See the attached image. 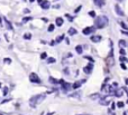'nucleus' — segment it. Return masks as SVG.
<instances>
[{
    "mask_svg": "<svg viewBox=\"0 0 128 115\" xmlns=\"http://www.w3.org/2000/svg\"><path fill=\"white\" fill-rule=\"evenodd\" d=\"M63 18H62V17H57V18L55 19V25L57 27H61L62 25H63Z\"/></svg>",
    "mask_w": 128,
    "mask_h": 115,
    "instance_id": "nucleus-12",
    "label": "nucleus"
},
{
    "mask_svg": "<svg viewBox=\"0 0 128 115\" xmlns=\"http://www.w3.org/2000/svg\"><path fill=\"white\" fill-rule=\"evenodd\" d=\"M115 10H116V13H117L118 16H120V17H124V16H125V12H124L123 9L119 7V5H116V6H115Z\"/></svg>",
    "mask_w": 128,
    "mask_h": 115,
    "instance_id": "nucleus-8",
    "label": "nucleus"
},
{
    "mask_svg": "<svg viewBox=\"0 0 128 115\" xmlns=\"http://www.w3.org/2000/svg\"><path fill=\"white\" fill-rule=\"evenodd\" d=\"M120 67L123 68L124 71H126V69H127V67H126V65H125V63H121V64H120Z\"/></svg>",
    "mask_w": 128,
    "mask_h": 115,
    "instance_id": "nucleus-35",
    "label": "nucleus"
},
{
    "mask_svg": "<svg viewBox=\"0 0 128 115\" xmlns=\"http://www.w3.org/2000/svg\"><path fill=\"white\" fill-rule=\"evenodd\" d=\"M118 1H119V2H124V1H125V0H118Z\"/></svg>",
    "mask_w": 128,
    "mask_h": 115,
    "instance_id": "nucleus-44",
    "label": "nucleus"
},
{
    "mask_svg": "<svg viewBox=\"0 0 128 115\" xmlns=\"http://www.w3.org/2000/svg\"><path fill=\"white\" fill-rule=\"evenodd\" d=\"M53 8H54V9H59V8H60V5H54Z\"/></svg>",
    "mask_w": 128,
    "mask_h": 115,
    "instance_id": "nucleus-40",
    "label": "nucleus"
},
{
    "mask_svg": "<svg viewBox=\"0 0 128 115\" xmlns=\"http://www.w3.org/2000/svg\"><path fill=\"white\" fill-rule=\"evenodd\" d=\"M119 60L121 62V63H126V62H128V59L125 57V56H121V57L119 58Z\"/></svg>",
    "mask_w": 128,
    "mask_h": 115,
    "instance_id": "nucleus-26",
    "label": "nucleus"
},
{
    "mask_svg": "<svg viewBox=\"0 0 128 115\" xmlns=\"http://www.w3.org/2000/svg\"><path fill=\"white\" fill-rule=\"evenodd\" d=\"M84 58H85V59H88V60H90L91 63H93V62H94V60H93V58H92V57H90V56H84Z\"/></svg>",
    "mask_w": 128,
    "mask_h": 115,
    "instance_id": "nucleus-33",
    "label": "nucleus"
},
{
    "mask_svg": "<svg viewBox=\"0 0 128 115\" xmlns=\"http://www.w3.org/2000/svg\"><path fill=\"white\" fill-rule=\"evenodd\" d=\"M3 96H6V95L8 94V87H3Z\"/></svg>",
    "mask_w": 128,
    "mask_h": 115,
    "instance_id": "nucleus-31",
    "label": "nucleus"
},
{
    "mask_svg": "<svg viewBox=\"0 0 128 115\" xmlns=\"http://www.w3.org/2000/svg\"><path fill=\"white\" fill-rule=\"evenodd\" d=\"M64 74H66V75H69V68H64Z\"/></svg>",
    "mask_w": 128,
    "mask_h": 115,
    "instance_id": "nucleus-38",
    "label": "nucleus"
},
{
    "mask_svg": "<svg viewBox=\"0 0 128 115\" xmlns=\"http://www.w3.org/2000/svg\"><path fill=\"white\" fill-rule=\"evenodd\" d=\"M24 1H26V0H24Z\"/></svg>",
    "mask_w": 128,
    "mask_h": 115,
    "instance_id": "nucleus-48",
    "label": "nucleus"
},
{
    "mask_svg": "<svg viewBox=\"0 0 128 115\" xmlns=\"http://www.w3.org/2000/svg\"><path fill=\"white\" fill-rule=\"evenodd\" d=\"M54 29H55V25H50V26H48V31L50 32H52Z\"/></svg>",
    "mask_w": 128,
    "mask_h": 115,
    "instance_id": "nucleus-24",
    "label": "nucleus"
},
{
    "mask_svg": "<svg viewBox=\"0 0 128 115\" xmlns=\"http://www.w3.org/2000/svg\"><path fill=\"white\" fill-rule=\"evenodd\" d=\"M89 97H90L91 99H98V98H100L101 96H100V94H99V93H94V94H91Z\"/></svg>",
    "mask_w": 128,
    "mask_h": 115,
    "instance_id": "nucleus-16",
    "label": "nucleus"
},
{
    "mask_svg": "<svg viewBox=\"0 0 128 115\" xmlns=\"http://www.w3.org/2000/svg\"><path fill=\"white\" fill-rule=\"evenodd\" d=\"M124 106H125V103L124 102H118L117 103V107H119V108H123Z\"/></svg>",
    "mask_w": 128,
    "mask_h": 115,
    "instance_id": "nucleus-25",
    "label": "nucleus"
},
{
    "mask_svg": "<svg viewBox=\"0 0 128 115\" xmlns=\"http://www.w3.org/2000/svg\"><path fill=\"white\" fill-rule=\"evenodd\" d=\"M114 95H115L116 97H121L123 96V89H115Z\"/></svg>",
    "mask_w": 128,
    "mask_h": 115,
    "instance_id": "nucleus-13",
    "label": "nucleus"
},
{
    "mask_svg": "<svg viewBox=\"0 0 128 115\" xmlns=\"http://www.w3.org/2000/svg\"><path fill=\"white\" fill-rule=\"evenodd\" d=\"M75 50H77V54H82V52H83V47L81 46V45H77V47H75Z\"/></svg>",
    "mask_w": 128,
    "mask_h": 115,
    "instance_id": "nucleus-17",
    "label": "nucleus"
},
{
    "mask_svg": "<svg viewBox=\"0 0 128 115\" xmlns=\"http://www.w3.org/2000/svg\"><path fill=\"white\" fill-rule=\"evenodd\" d=\"M40 58H42V59H46V58H47V54H46V52H42Z\"/></svg>",
    "mask_w": 128,
    "mask_h": 115,
    "instance_id": "nucleus-30",
    "label": "nucleus"
},
{
    "mask_svg": "<svg viewBox=\"0 0 128 115\" xmlns=\"http://www.w3.org/2000/svg\"><path fill=\"white\" fill-rule=\"evenodd\" d=\"M35 0H29V2H34Z\"/></svg>",
    "mask_w": 128,
    "mask_h": 115,
    "instance_id": "nucleus-46",
    "label": "nucleus"
},
{
    "mask_svg": "<svg viewBox=\"0 0 128 115\" xmlns=\"http://www.w3.org/2000/svg\"><path fill=\"white\" fill-rule=\"evenodd\" d=\"M84 82H85V79H81V81L75 82V83H73V84H72V87H71V88H73V89H77L79 87L81 86V85H82L83 83H84Z\"/></svg>",
    "mask_w": 128,
    "mask_h": 115,
    "instance_id": "nucleus-7",
    "label": "nucleus"
},
{
    "mask_svg": "<svg viewBox=\"0 0 128 115\" xmlns=\"http://www.w3.org/2000/svg\"><path fill=\"white\" fill-rule=\"evenodd\" d=\"M120 26L123 27V29H125V30H127L128 29V27H127V25L125 24V22H120Z\"/></svg>",
    "mask_w": 128,
    "mask_h": 115,
    "instance_id": "nucleus-29",
    "label": "nucleus"
},
{
    "mask_svg": "<svg viewBox=\"0 0 128 115\" xmlns=\"http://www.w3.org/2000/svg\"><path fill=\"white\" fill-rule=\"evenodd\" d=\"M54 45H55V42L53 40V42H51V46H54Z\"/></svg>",
    "mask_w": 128,
    "mask_h": 115,
    "instance_id": "nucleus-42",
    "label": "nucleus"
},
{
    "mask_svg": "<svg viewBox=\"0 0 128 115\" xmlns=\"http://www.w3.org/2000/svg\"><path fill=\"white\" fill-rule=\"evenodd\" d=\"M65 17H66V18L69 19V21H73V19H74V17H72V16H70L69 13H65Z\"/></svg>",
    "mask_w": 128,
    "mask_h": 115,
    "instance_id": "nucleus-28",
    "label": "nucleus"
},
{
    "mask_svg": "<svg viewBox=\"0 0 128 115\" xmlns=\"http://www.w3.org/2000/svg\"><path fill=\"white\" fill-rule=\"evenodd\" d=\"M29 81L34 84H40L42 83V81H40V78L38 77V75L37 74H35V73H32L29 75Z\"/></svg>",
    "mask_w": 128,
    "mask_h": 115,
    "instance_id": "nucleus-3",
    "label": "nucleus"
},
{
    "mask_svg": "<svg viewBox=\"0 0 128 115\" xmlns=\"http://www.w3.org/2000/svg\"><path fill=\"white\" fill-rule=\"evenodd\" d=\"M80 95H81L80 92H77V93H73V94L70 95V97H75V98H79V97H80Z\"/></svg>",
    "mask_w": 128,
    "mask_h": 115,
    "instance_id": "nucleus-20",
    "label": "nucleus"
},
{
    "mask_svg": "<svg viewBox=\"0 0 128 115\" xmlns=\"http://www.w3.org/2000/svg\"><path fill=\"white\" fill-rule=\"evenodd\" d=\"M39 5H40V7H42V9H44V10H47V9L51 7V3H50V1H47V0H43Z\"/></svg>",
    "mask_w": 128,
    "mask_h": 115,
    "instance_id": "nucleus-6",
    "label": "nucleus"
},
{
    "mask_svg": "<svg viewBox=\"0 0 128 115\" xmlns=\"http://www.w3.org/2000/svg\"><path fill=\"white\" fill-rule=\"evenodd\" d=\"M108 21L109 20H108V18L106 16H99V17H97L96 21H94V26L98 29H102L108 25Z\"/></svg>",
    "mask_w": 128,
    "mask_h": 115,
    "instance_id": "nucleus-2",
    "label": "nucleus"
},
{
    "mask_svg": "<svg viewBox=\"0 0 128 115\" xmlns=\"http://www.w3.org/2000/svg\"><path fill=\"white\" fill-rule=\"evenodd\" d=\"M53 114H54V113H48L47 115H53Z\"/></svg>",
    "mask_w": 128,
    "mask_h": 115,
    "instance_id": "nucleus-45",
    "label": "nucleus"
},
{
    "mask_svg": "<svg viewBox=\"0 0 128 115\" xmlns=\"http://www.w3.org/2000/svg\"><path fill=\"white\" fill-rule=\"evenodd\" d=\"M118 44H119L123 48H125L126 46H127V42H126V40H124V39H120L119 42H118Z\"/></svg>",
    "mask_w": 128,
    "mask_h": 115,
    "instance_id": "nucleus-18",
    "label": "nucleus"
},
{
    "mask_svg": "<svg viewBox=\"0 0 128 115\" xmlns=\"http://www.w3.org/2000/svg\"><path fill=\"white\" fill-rule=\"evenodd\" d=\"M42 19H43V21H45V22H46V21H48V19L45 18V17H44V18H42Z\"/></svg>",
    "mask_w": 128,
    "mask_h": 115,
    "instance_id": "nucleus-41",
    "label": "nucleus"
},
{
    "mask_svg": "<svg viewBox=\"0 0 128 115\" xmlns=\"http://www.w3.org/2000/svg\"><path fill=\"white\" fill-rule=\"evenodd\" d=\"M93 2L97 7L101 8V7H103V6L106 5V0H93Z\"/></svg>",
    "mask_w": 128,
    "mask_h": 115,
    "instance_id": "nucleus-11",
    "label": "nucleus"
},
{
    "mask_svg": "<svg viewBox=\"0 0 128 115\" xmlns=\"http://www.w3.org/2000/svg\"><path fill=\"white\" fill-rule=\"evenodd\" d=\"M30 12V10L28 8H26V9H24V13H29Z\"/></svg>",
    "mask_w": 128,
    "mask_h": 115,
    "instance_id": "nucleus-39",
    "label": "nucleus"
},
{
    "mask_svg": "<svg viewBox=\"0 0 128 115\" xmlns=\"http://www.w3.org/2000/svg\"><path fill=\"white\" fill-rule=\"evenodd\" d=\"M3 62H5L6 64H11V59H10V58H5Z\"/></svg>",
    "mask_w": 128,
    "mask_h": 115,
    "instance_id": "nucleus-34",
    "label": "nucleus"
},
{
    "mask_svg": "<svg viewBox=\"0 0 128 115\" xmlns=\"http://www.w3.org/2000/svg\"><path fill=\"white\" fill-rule=\"evenodd\" d=\"M101 39H102V37L99 36V35H93V36L90 37V40L92 42H101Z\"/></svg>",
    "mask_w": 128,
    "mask_h": 115,
    "instance_id": "nucleus-10",
    "label": "nucleus"
},
{
    "mask_svg": "<svg viewBox=\"0 0 128 115\" xmlns=\"http://www.w3.org/2000/svg\"><path fill=\"white\" fill-rule=\"evenodd\" d=\"M89 16H91V17H96V12H94V11H89Z\"/></svg>",
    "mask_w": 128,
    "mask_h": 115,
    "instance_id": "nucleus-36",
    "label": "nucleus"
},
{
    "mask_svg": "<svg viewBox=\"0 0 128 115\" xmlns=\"http://www.w3.org/2000/svg\"><path fill=\"white\" fill-rule=\"evenodd\" d=\"M81 8H82V6H79V7H77V8L74 10V12H75V13H77V12H79V11L81 10Z\"/></svg>",
    "mask_w": 128,
    "mask_h": 115,
    "instance_id": "nucleus-37",
    "label": "nucleus"
},
{
    "mask_svg": "<svg viewBox=\"0 0 128 115\" xmlns=\"http://www.w3.org/2000/svg\"><path fill=\"white\" fill-rule=\"evenodd\" d=\"M48 81H50V83H52V84H59V81H57V79H55L54 77H50V78H48Z\"/></svg>",
    "mask_w": 128,
    "mask_h": 115,
    "instance_id": "nucleus-22",
    "label": "nucleus"
},
{
    "mask_svg": "<svg viewBox=\"0 0 128 115\" xmlns=\"http://www.w3.org/2000/svg\"><path fill=\"white\" fill-rule=\"evenodd\" d=\"M92 69H93V63H90L88 66L83 67V72L85 74H91L92 73Z\"/></svg>",
    "mask_w": 128,
    "mask_h": 115,
    "instance_id": "nucleus-5",
    "label": "nucleus"
},
{
    "mask_svg": "<svg viewBox=\"0 0 128 115\" xmlns=\"http://www.w3.org/2000/svg\"><path fill=\"white\" fill-rule=\"evenodd\" d=\"M32 17H25L24 19H23V22H28V21H30L32 20Z\"/></svg>",
    "mask_w": 128,
    "mask_h": 115,
    "instance_id": "nucleus-27",
    "label": "nucleus"
},
{
    "mask_svg": "<svg viewBox=\"0 0 128 115\" xmlns=\"http://www.w3.org/2000/svg\"><path fill=\"white\" fill-rule=\"evenodd\" d=\"M3 20H5V22H6V26H7V28H8L9 30H13V25L10 24V21H9L7 18H3Z\"/></svg>",
    "mask_w": 128,
    "mask_h": 115,
    "instance_id": "nucleus-14",
    "label": "nucleus"
},
{
    "mask_svg": "<svg viewBox=\"0 0 128 115\" xmlns=\"http://www.w3.org/2000/svg\"><path fill=\"white\" fill-rule=\"evenodd\" d=\"M24 39L30 40V39H32V34H29V32H26V34H24Z\"/></svg>",
    "mask_w": 128,
    "mask_h": 115,
    "instance_id": "nucleus-19",
    "label": "nucleus"
},
{
    "mask_svg": "<svg viewBox=\"0 0 128 115\" xmlns=\"http://www.w3.org/2000/svg\"><path fill=\"white\" fill-rule=\"evenodd\" d=\"M77 115H87V114H77Z\"/></svg>",
    "mask_w": 128,
    "mask_h": 115,
    "instance_id": "nucleus-47",
    "label": "nucleus"
},
{
    "mask_svg": "<svg viewBox=\"0 0 128 115\" xmlns=\"http://www.w3.org/2000/svg\"><path fill=\"white\" fill-rule=\"evenodd\" d=\"M42 1H43V0H37V2H38V3H40Z\"/></svg>",
    "mask_w": 128,
    "mask_h": 115,
    "instance_id": "nucleus-43",
    "label": "nucleus"
},
{
    "mask_svg": "<svg viewBox=\"0 0 128 115\" xmlns=\"http://www.w3.org/2000/svg\"><path fill=\"white\" fill-rule=\"evenodd\" d=\"M67 32H69L70 36H74V35L77 32V30L75 28H73V27H72V28H70V29H69V31H67Z\"/></svg>",
    "mask_w": 128,
    "mask_h": 115,
    "instance_id": "nucleus-15",
    "label": "nucleus"
},
{
    "mask_svg": "<svg viewBox=\"0 0 128 115\" xmlns=\"http://www.w3.org/2000/svg\"><path fill=\"white\" fill-rule=\"evenodd\" d=\"M45 94H38V95H35V96H32L29 98V101H28V103H29V105L32 107H36V105L40 104V103L45 99Z\"/></svg>",
    "mask_w": 128,
    "mask_h": 115,
    "instance_id": "nucleus-1",
    "label": "nucleus"
},
{
    "mask_svg": "<svg viewBox=\"0 0 128 115\" xmlns=\"http://www.w3.org/2000/svg\"><path fill=\"white\" fill-rule=\"evenodd\" d=\"M119 52H120V55H121V56H125L126 55V50L124 49V48H121V49L119 50Z\"/></svg>",
    "mask_w": 128,
    "mask_h": 115,
    "instance_id": "nucleus-32",
    "label": "nucleus"
},
{
    "mask_svg": "<svg viewBox=\"0 0 128 115\" xmlns=\"http://www.w3.org/2000/svg\"><path fill=\"white\" fill-rule=\"evenodd\" d=\"M94 30H96V27H87V28H84L82 30V34L83 35H91L94 32Z\"/></svg>",
    "mask_w": 128,
    "mask_h": 115,
    "instance_id": "nucleus-4",
    "label": "nucleus"
},
{
    "mask_svg": "<svg viewBox=\"0 0 128 115\" xmlns=\"http://www.w3.org/2000/svg\"><path fill=\"white\" fill-rule=\"evenodd\" d=\"M63 39H64V35H62V36L57 37V39L55 40V42H56V44H59V42H62V40H63Z\"/></svg>",
    "mask_w": 128,
    "mask_h": 115,
    "instance_id": "nucleus-23",
    "label": "nucleus"
},
{
    "mask_svg": "<svg viewBox=\"0 0 128 115\" xmlns=\"http://www.w3.org/2000/svg\"><path fill=\"white\" fill-rule=\"evenodd\" d=\"M61 85H62V87H61V89H62V91H63V92H64V93H66V92H67V91H69V89H70V88H71V85H70V84H69V83H65V82H63V83H62V84H61Z\"/></svg>",
    "mask_w": 128,
    "mask_h": 115,
    "instance_id": "nucleus-9",
    "label": "nucleus"
},
{
    "mask_svg": "<svg viewBox=\"0 0 128 115\" xmlns=\"http://www.w3.org/2000/svg\"><path fill=\"white\" fill-rule=\"evenodd\" d=\"M46 62H47V64H53V63H55L56 62V59L55 58H53V57H50V58L46 59Z\"/></svg>",
    "mask_w": 128,
    "mask_h": 115,
    "instance_id": "nucleus-21",
    "label": "nucleus"
}]
</instances>
